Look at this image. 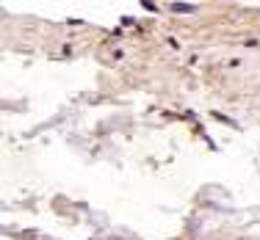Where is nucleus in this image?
<instances>
[{
	"instance_id": "1",
	"label": "nucleus",
	"mask_w": 260,
	"mask_h": 240,
	"mask_svg": "<svg viewBox=\"0 0 260 240\" xmlns=\"http://www.w3.org/2000/svg\"><path fill=\"white\" fill-rule=\"evenodd\" d=\"M172 11H177V14H186V11H194V6H186V3H175V6H172Z\"/></svg>"
}]
</instances>
